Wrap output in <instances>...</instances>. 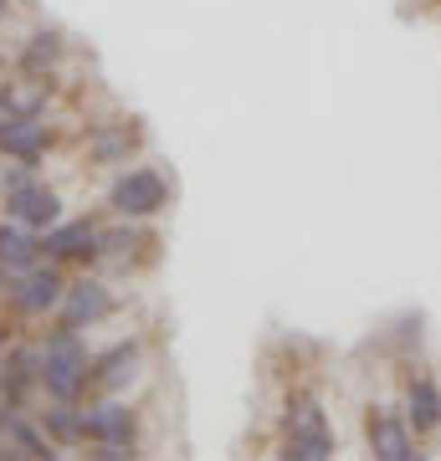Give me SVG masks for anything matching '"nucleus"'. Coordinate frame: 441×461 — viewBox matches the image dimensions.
Returning <instances> with one entry per match:
<instances>
[{"instance_id":"9","label":"nucleus","mask_w":441,"mask_h":461,"mask_svg":"<svg viewBox=\"0 0 441 461\" xmlns=\"http://www.w3.org/2000/svg\"><path fill=\"white\" fill-rule=\"evenodd\" d=\"M0 211L11 215V221H21V226L32 230H47L62 221V190H51L47 180L26 185V190H11V195H0Z\"/></svg>"},{"instance_id":"3","label":"nucleus","mask_w":441,"mask_h":461,"mask_svg":"<svg viewBox=\"0 0 441 461\" xmlns=\"http://www.w3.org/2000/svg\"><path fill=\"white\" fill-rule=\"evenodd\" d=\"M67 293V277H62V262H36L32 272H21V277L5 282V308H11V318H21V323H36V318L57 313V303H62Z\"/></svg>"},{"instance_id":"14","label":"nucleus","mask_w":441,"mask_h":461,"mask_svg":"<svg viewBox=\"0 0 441 461\" xmlns=\"http://www.w3.org/2000/svg\"><path fill=\"white\" fill-rule=\"evenodd\" d=\"M133 375H139V344H114L108 354H93L87 390H93V395H118Z\"/></svg>"},{"instance_id":"16","label":"nucleus","mask_w":441,"mask_h":461,"mask_svg":"<svg viewBox=\"0 0 441 461\" xmlns=\"http://www.w3.org/2000/svg\"><path fill=\"white\" fill-rule=\"evenodd\" d=\"M36 420L47 426V436L57 446H78L82 441V400H51L47 411H36Z\"/></svg>"},{"instance_id":"11","label":"nucleus","mask_w":441,"mask_h":461,"mask_svg":"<svg viewBox=\"0 0 441 461\" xmlns=\"http://www.w3.org/2000/svg\"><path fill=\"white\" fill-rule=\"evenodd\" d=\"M51 149V129L47 118H5L0 123V154L21 159V165H41Z\"/></svg>"},{"instance_id":"6","label":"nucleus","mask_w":441,"mask_h":461,"mask_svg":"<svg viewBox=\"0 0 441 461\" xmlns=\"http://www.w3.org/2000/svg\"><path fill=\"white\" fill-rule=\"evenodd\" d=\"M114 308H118V297H114V287L103 277H82V282H67V293H62V303H57V323L62 329H98L103 318H114Z\"/></svg>"},{"instance_id":"7","label":"nucleus","mask_w":441,"mask_h":461,"mask_svg":"<svg viewBox=\"0 0 441 461\" xmlns=\"http://www.w3.org/2000/svg\"><path fill=\"white\" fill-rule=\"evenodd\" d=\"M82 441L93 446H139V415H133V405H124V400L103 395L93 400V405H82Z\"/></svg>"},{"instance_id":"19","label":"nucleus","mask_w":441,"mask_h":461,"mask_svg":"<svg viewBox=\"0 0 441 461\" xmlns=\"http://www.w3.org/2000/svg\"><path fill=\"white\" fill-rule=\"evenodd\" d=\"M0 359H5V329H0Z\"/></svg>"},{"instance_id":"18","label":"nucleus","mask_w":441,"mask_h":461,"mask_svg":"<svg viewBox=\"0 0 441 461\" xmlns=\"http://www.w3.org/2000/svg\"><path fill=\"white\" fill-rule=\"evenodd\" d=\"M11 5H16V0H0V21L11 16Z\"/></svg>"},{"instance_id":"5","label":"nucleus","mask_w":441,"mask_h":461,"mask_svg":"<svg viewBox=\"0 0 441 461\" xmlns=\"http://www.w3.org/2000/svg\"><path fill=\"white\" fill-rule=\"evenodd\" d=\"M364 441H370V456L380 461H416L421 451H416V430H410L406 411L400 405H370L364 411Z\"/></svg>"},{"instance_id":"2","label":"nucleus","mask_w":441,"mask_h":461,"mask_svg":"<svg viewBox=\"0 0 441 461\" xmlns=\"http://www.w3.org/2000/svg\"><path fill=\"white\" fill-rule=\"evenodd\" d=\"M339 451L334 441V426H328L324 400L313 390H293L288 405H282V456L293 461H328Z\"/></svg>"},{"instance_id":"17","label":"nucleus","mask_w":441,"mask_h":461,"mask_svg":"<svg viewBox=\"0 0 441 461\" xmlns=\"http://www.w3.org/2000/svg\"><path fill=\"white\" fill-rule=\"evenodd\" d=\"M41 175H36V165H21L16 169H0V195H11V190H26V185H36Z\"/></svg>"},{"instance_id":"15","label":"nucleus","mask_w":441,"mask_h":461,"mask_svg":"<svg viewBox=\"0 0 441 461\" xmlns=\"http://www.w3.org/2000/svg\"><path fill=\"white\" fill-rule=\"evenodd\" d=\"M62 57H67V41H62L57 26H36V32L26 36V47L16 51V62H21L26 77H51V72L62 67Z\"/></svg>"},{"instance_id":"12","label":"nucleus","mask_w":441,"mask_h":461,"mask_svg":"<svg viewBox=\"0 0 441 461\" xmlns=\"http://www.w3.org/2000/svg\"><path fill=\"white\" fill-rule=\"evenodd\" d=\"M400 411H406V420H410L416 436H436L441 430V384H436V375H426V369L421 375H410Z\"/></svg>"},{"instance_id":"8","label":"nucleus","mask_w":441,"mask_h":461,"mask_svg":"<svg viewBox=\"0 0 441 461\" xmlns=\"http://www.w3.org/2000/svg\"><path fill=\"white\" fill-rule=\"evenodd\" d=\"M41 251L51 262L98 267V221H57L41 230Z\"/></svg>"},{"instance_id":"20","label":"nucleus","mask_w":441,"mask_h":461,"mask_svg":"<svg viewBox=\"0 0 441 461\" xmlns=\"http://www.w3.org/2000/svg\"><path fill=\"white\" fill-rule=\"evenodd\" d=\"M0 72H5V51H0Z\"/></svg>"},{"instance_id":"4","label":"nucleus","mask_w":441,"mask_h":461,"mask_svg":"<svg viewBox=\"0 0 441 461\" xmlns=\"http://www.w3.org/2000/svg\"><path fill=\"white\" fill-rule=\"evenodd\" d=\"M170 205V180L160 175V165H129L108 185V211L129 215V221H154Z\"/></svg>"},{"instance_id":"10","label":"nucleus","mask_w":441,"mask_h":461,"mask_svg":"<svg viewBox=\"0 0 441 461\" xmlns=\"http://www.w3.org/2000/svg\"><path fill=\"white\" fill-rule=\"evenodd\" d=\"M139 144H144V133L133 129V118H114V123H93V129H87V159L98 169L129 165V154Z\"/></svg>"},{"instance_id":"13","label":"nucleus","mask_w":441,"mask_h":461,"mask_svg":"<svg viewBox=\"0 0 441 461\" xmlns=\"http://www.w3.org/2000/svg\"><path fill=\"white\" fill-rule=\"evenodd\" d=\"M47 251H41V230L21 226V221H0V272L5 277H21V272H32Z\"/></svg>"},{"instance_id":"1","label":"nucleus","mask_w":441,"mask_h":461,"mask_svg":"<svg viewBox=\"0 0 441 461\" xmlns=\"http://www.w3.org/2000/svg\"><path fill=\"white\" fill-rule=\"evenodd\" d=\"M87 369H93L87 339L57 323L41 339V390H47V400H82L87 395Z\"/></svg>"}]
</instances>
